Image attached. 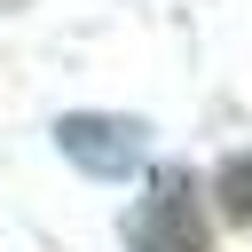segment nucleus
Segmentation results:
<instances>
[{
  "mask_svg": "<svg viewBox=\"0 0 252 252\" xmlns=\"http://www.w3.org/2000/svg\"><path fill=\"white\" fill-rule=\"evenodd\" d=\"M220 205H228V213H236V220L252 228V150L220 165Z\"/></svg>",
  "mask_w": 252,
  "mask_h": 252,
  "instance_id": "obj_3",
  "label": "nucleus"
},
{
  "mask_svg": "<svg viewBox=\"0 0 252 252\" xmlns=\"http://www.w3.org/2000/svg\"><path fill=\"white\" fill-rule=\"evenodd\" d=\"M126 236H134V252H205V228H197V205H189V173H158V189L142 197Z\"/></svg>",
  "mask_w": 252,
  "mask_h": 252,
  "instance_id": "obj_2",
  "label": "nucleus"
},
{
  "mask_svg": "<svg viewBox=\"0 0 252 252\" xmlns=\"http://www.w3.org/2000/svg\"><path fill=\"white\" fill-rule=\"evenodd\" d=\"M55 150H63L79 173H94V181H126V173L150 158V126H142V118H110V110H71V118L55 126Z\"/></svg>",
  "mask_w": 252,
  "mask_h": 252,
  "instance_id": "obj_1",
  "label": "nucleus"
}]
</instances>
